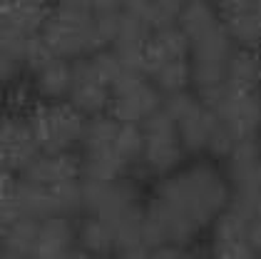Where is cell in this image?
<instances>
[{"mask_svg":"<svg viewBox=\"0 0 261 259\" xmlns=\"http://www.w3.org/2000/svg\"><path fill=\"white\" fill-rule=\"evenodd\" d=\"M154 197L204 229L231 204V187L217 162L197 159L160 179Z\"/></svg>","mask_w":261,"mask_h":259,"instance_id":"6da1fadb","label":"cell"},{"mask_svg":"<svg viewBox=\"0 0 261 259\" xmlns=\"http://www.w3.org/2000/svg\"><path fill=\"white\" fill-rule=\"evenodd\" d=\"M212 257L256 259V252L249 244V219L231 204L212 224Z\"/></svg>","mask_w":261,"mask_h":259,"instance_id":"8fae6325","label":"cell"},{"mask_svg":"<svg viewBox=\"0 0 261 259\" xmlns=\"http://www.w3.org/2000/svg\"><path fill=\"white\" fill-rule=\"evenodd\" d=\"M110 115L124 125H142L162 110V92L147 75H122L110 87Z\"/></svg>","mask_w":261,"mask_h":259,"instance_id":"8992f818","label":"cell"},{"mask_svg":"<svg viewBox=\"0 0 261 259\" xmlns=\"http://www.w3.org/2000/svg\"><path fill=\"white\" fill-rule=\"evenodd\" d=\"M22 73V65L18 60H13L8 53H3L0 50V87H5V85H13L15 80L20 78Z\"/></svg>","mask_w":261,"mask_h":259,"instance_id":"f546056e","label":"cell"},{"mask_svg":"<svg viewBox=\"0 0 261 259\" xmlns=\"http://www.w3.org/2000/svg\"><path fill=\"white\" fill-rule=\"evenodd\" d=\"M38 155H40V147L30 132V125H28L25 115L3 112L0 115V157L8 162L13 175L20 177L35 162Z\"/></svg>","mask_w":261,"mask_h":259,"instance_id":"9c48e42d","label":"cell"},{"mask_svg":"<svg viewBox=\"0 0 261 259\" xmlns=\"http://www.w3.org/2000/svg\"><path fill=\"white\" fill-rule=\"evenodd\" d=\"M13 195H15V202H18V209H20L22 217H33L38 222L55 217L50 187L33 184V182H25V179L18 177L13 182Z\"/></svg>","mask_w":261,"mask_h":259,"instance_id":"7402d4cb","label":"cell"},{"mask_svg":"<svg viewBox=\"0 0 261 259\" xmlns=\"http://www.w3.org/2000/svg\"><path fill=\"white\" fill-rule=\"evenodd\" d=\"M77 247L82 254L92 259H105L117 249L110 224L97 217H90V215H85L77 224Z\"/></svg>","mask_w":261,"mask_h":259,"instance_id":"ffe728a7","label":"cell"},{"mask_svg":"<svg viewBox=\"0 0 261 259\" xmlns=\"http://www.w3.org/2000/svg\"><path fill=\"white\" fill-rule=\"evenodd\" d=\"M92 13H95V25H97L102 45L110 48L120 28L122 3H92Z\"/></svg>","mask_w":261,"mask_h":259,"instance_id":"4316f807","label":"cell"},{"mask_svg":"<svg viewBox=\"0 0 261 259\" xmlns=\"http://www.w3.org/2000/svg\"><path fill=\"white\" fill-rule=\"evenodd\" d=\"M40 38L50 48V53L60 60L90 58L102 50L100 33L95 25L92 3H58L50 5L47 20L40 30Z\"/></svg>","mask_w":261,"mask_h":259,"instance_id":"7a4b0ae2","label":"cell"},{"mask_svg":"<svg viewBox=\"0 0 261 259\" xmlns=\"http://www.w3.org/2000/svg\"><path fill=\"white\" fill-rule=\"evenodd\" d=\"M82 195H85V215L110 222L124 209L142 204V187L132 177L112 179V182H85L82 179Z\"/></svg>","mask_w":261,"mask_h":259,"instance_id":"52a82bcc","label":"cell"},{"mask_svg":"<svg viewBox=\"0 0 261 259\" xmlns=\"http://www.w3.org/2000/svg\"><path fill=\"white\" fill-rule=\"evenodd\" d=\"M127 10L154 33V30H164L179 22L181 3H124Z\"/></svg>","mask_w":261,"mask_h":259,"instance_id":"cb8c5ba5","label":"cell"},{"mask_svg":"<svg viewBox=\"0 0 261 259\" xmlns=\"http://www.w3.org/2000/svg\"><path fill=\"white\" fill-rule=\"evenodd\" d=\"M38 229H40V222L33 217H18L13 222H8L0 232V244L8 247L10 252L22 254V257H33V249H35V239H38Z\"/></svg>","mask_w":261,"mask_h":259,"instance_id":"603a6c76","label":"cell"},{"mask_svg":"<svg viewBox=\"0 0 261 259\" xmlns=\"http://www.w3.org/2000/svg\"><path fill=\"white\" fill-rule=\"evenodd\" d=\"M224 175L231 192L261 190V139L237 142L231 155L224 159Z\"/></svg>","mask_w":261,"mask_h":259,"instance_id":"5bb4252c","label":"cell"},{"mask_svg":"<svg viewBox=\"0 0 261 259\" xmlns=\"http://www.w3.org/2000/svg\"><path fill=\"white\" fill-rule=\"evenodd\" d=\"M50 5L42 3H0V28H15L30 35H40Z\"/></svg>","mask_w":261,"mask_h":259,"instance_id":"44dd1931","label":"cell"},{"mask_svg":"<svg viewBox=\"0 0 261 259\" xmlns=\"http://www.w3.org/2000/svg\"><path fill=\"white\" fill-rule=\"evenodd\" d=\"M15 175H13V170L8 167V162L0 157V190H5V187H10L13 182H15Z\"/></svg>","mask_w":261,"mask_h":259,"instance_id":"d6a6232c","label":"cell"},{"mask_svg":"<svg viewBox=\"0 0 261 259\" xmlns=\"http://www.w3.org/2000/svg\"><path fill=\"white\" fill-rule=\"evenodd\" d=\"M0 259H28V257H22V254H15V252H10L8 247H3V244H0Z\"/></svg>","mask_w":261,"mask_h":259,"instance_id":"836d02e7","label":"cell"},{"mask_svg":"<svg viewBox=\"0 0 261 259\" xmlns=\"http://www.w3.org/2000/svg\"><path fill=\"white\" fill-rule=\"evenodd\" d=\"M212 112L237 142L261 139V90L256 92L226 90V95L212 107Z\"/></svg>","mask_w":261,"mask_h":259,"instance_id":"ba28073f","label":"cell"},{"mask_svg":"<svg viewBox=\"0 0 261 259\" xmlns=\"http://www.w3.org/2000/svg\"><path fill=\"white\" fill-rule=\"evenodd\" d=\"M221 22L239 50H259L261 53V10L259 3H221Z\"/></svg>","mask_w":261,"mask_h":259,"instance_id":"7c38bea8","label":"cell"},{"mask_svg":"<svg viewBox=\"0 0 261 259\" xmlns=\"http://www.w3.org/2000/svg\"><path fill=\"white\" fill-rule=\"evenodd\" d=\"M110 85L95 73L90 58H80L72 62V87L67 102L85 117H95L110 112Z\"/></svg>","mask_w":261,"mask_h":259,"instance_id":"30bf717a","label":"cell"},{"mask_svg":"<svg viewBox=\"0 0 261 259\" xmlns=\"http://www.w3.org/2000/svg\"><path fill=\"white\" fill-rule=\"evenodd\" d=\"M234 42L229 38L224 22L206 28L197 38L189 40V62L192 65H212V67H226L229 58L234 55Z\"/></svg>","mask_w":261,"mask_h":259,"instance_id":"e0dca14e","label":"cell"},{"mask_svg":"<svg viewBox=\"0 0 261 259\" xmlns=\"http://www.w3.org/2000/svg\"><path fill=\"white\" fill-rule=\"evenodd\" d=\"M20 179L33 182V184H42V187H55V184H65V182H80V152H55V155L40 152L35 157V162L20 175Z\"/></svg>","mask_w":261,"mask_h":259,"instance_id":"4fadbf2b","label":"cell"},{"mask_svg":"<svg viewBox=\"0 0 261 259\" xmlns=\"http://www.w3.org/2000/svg\"><path fill=\"white\" fill-rule=\"evenodd\" d=\"M149 259H192V254L181 244H160L149 249Z\"/></svg>","mask_w":261,"mask_h":259,"instance_id":"4dcf8cb0","label":"cell"},{"mask_svg":"<svg viewBox=\"0 0 261 259\" xmlns=\"http://www.w3.org/2000/svg\"><path fill=\"white\" fill-rule=\"evenodd\" d=\"M0 229H3V224H0Z\"/></svg>","mask_w":261,"mask_h":259,"instance_id":"d590c367","label":"cell"},{"mask_svg":"<svg viewBox=\"0 0 261 259\" xmlns=\"http://www.w3.org/2000/svg\"><path fill=\"white\" fill-rule=\"evenodd\" d=\"M231 207L241 212L249 222L261 219V190H249V192H231Z\"/></svg>","mask_w":261,"mask_h":259,"instance_id":"f1b7e54d","label":"cell"},{"mask_svg":"<svg viewBox=\"0 0 261 259\" xmlns=\"http://www.w3.org/2000/svg\"><path fill=\"white\" fill-rule=\"evenodd\" d=\"M117 132H120V122L110 112L87 117L80 142L85 182H112V179L127 177L129 167L122 162L117 152Z\"/></svg>","mask_w":261,"mask_h":259,"instance_id":"3957f363","label":"cell"},{"mask_svg":"<svg viewBox=\"0 0 261 259\" xmlns=\"http://www.w3.org/2000/svg\"><path fill=\"white\" fill-rule=\"evenodd\" d=\"M142 135H144V150H142L140 167L147 175L164 179L184 167L187 152L181 147L179 130L164 110L154 112L147 122H142Z\"/></svg>","mask_w":261,"mask_h":259,"instance_id":"5b68a950","label":"cell"},{"mask_svg":"<svg viewBox=\"0 0 261 259\" xmlns=\"http://www.w3.org/2000/svg\"><path fill=\"white\" fill-rule=\"evenodd\" d=\"M75 244H77V227L72 224V219H42L30 259H70L75 254Z\"/></svg>","mask_w":261,"mask_h":259,"instance_id":"2e32d148","label":"cell"},{"mask_svg":"<svg viewBox=\"0 0 261 259\" xmlns=\"http://www.w3.org/2000/svg\"><path fill=\"white\" fill-rule=\"evenodd\" d=\"M35 38L38 35L22 33V30H15V28H0V50L8 53L10 58L18 60L25 67V60H28V53H30Z\"/></svg>","mask_w":261,"mask_h":259,"instance_id":"83f0119b","label":"cell"},{"mask_svg":"<svg viewBox=\"0 0 261 259\" xmlns=\"http://www.w3.org/2000/svg\"><path fill=\"white\" fill-rule=\"evenodd\" d=\"M70 87H72L70 60L55 58L33 73V90L40 98V102H67Z\"/></svg>","mask_w":261,"mask_h":259,"instance_id":"ac0fdd59","label":"cell"},{"mask_svg":"<svg viewBox=\"0 0 261 259\" xmlns=\"http://www.w3.org/2000/svg\"><path fill=\"white\" fill-rule=\"evenodd\" d=\"M28 125L40 152H75L82 142L87 117L80 115L70 102H35L28 110Z\"/></svg>","mask_w":261,"mask_h":259,"instance_id":"277c9868","label":"cell"},{"mask_svg":"<svg viewBox=\"0 0 261 259\" xmlns=\"http://www.w3.org/2000/svg\"><path fill=\"white\" fill-rule=\"evenodd\" d=\"M53 192V215L55 217H77L85 212V195H82V179L80 182H65L50 187Z\"/></svg>","mask_w":261,"mask_h":259,"instance_id":"484cf974","label":"cell"},{"mask_svg":"<svg viewBox=\"0 0 261 259\" xmlns=\"http://www.w3.org/2000/svg\"><path fill=\"white\" fill-rule=\"evenodd\" d=\"M189 60V40L181 33L179 25L154 30L144 42V75L149 78L164 65Z\"/></svg>","mask_w":261,"mask_h":259,"instance_id":"9a60e30c","label":"cell"},{"mask_svg":"<svg viewBox=\"0 0 261 259\" xmlns=\"http://www.w3.org/2000/svg\"><path fill=\"white\" fill-rule=\"evenodd\" d=\"M249 244L256 252V257H261V219L259 222H249Z\"/></svg>","mask_w":261,"mask_h":259,"instance_id":"1f68e13d","label":"cell"},{"mask_svg":"<svg viewBox=\"0 0 261 259\" xmlns=\"http://www.w3.org/2000/svg\"><path fill=\"white\" fill-rule=\"evenodd\" d=\"M226 87L234 92L261 90V53L259 50H234L226 62Z\"/></svg>","mask_w":261,"mask_h":259,"instance_id":"d6986e66","label":"cell"},{"mask_svg":"<svg viewBox=\"0 0 261 259\" xmlns=\"http://www.w3.org/2000/svg\"><path fill=\"white\" fill-rule=\"evenodd\" d=\"M259 10H261V3H259Z\"/></svg>","mask_w":261,"mask_h":259,"instance_id":"e575fe53","label":"cell"},{"mask_svg":"<svg viewBox=\"0 0 261 259\" xmlns=\"http://www.w3.org/2000/svg\"><path fill=\"white\" fill-rule=\"evenodd\" d=\"M221 20L219 8L212 5V3H184L179 13V25L181 33L187 35V40L197 38L199 33H204L206 28L217 25Z\"/></svg>","mask_w":261,"mask_h":259,"instance_id":"d4e9b609","label":"cell"}]
</instances>
